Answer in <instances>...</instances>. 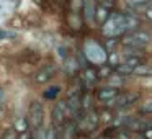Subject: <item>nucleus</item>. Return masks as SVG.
<instances>
[{"label": "nucleus", "instance_id": "1", "mask_svg": "<svg viewBox=\"0 0 152 139\" xmlns=\"http://www.w3.org/2000/svg\"><path fill=\"white\" fill-rule=\"evenodd\" d=\"M102 33L106 38H121L123 34L128 33L126 25H124V13H121V12H113L108 17V20L103 23Z\"/></svg>", "mask_w": 152, "mask_h": 139}, {"label": "nucleus", "instance_id": "2", "mask_svg": "<svg viewBox=\"0 0 152 139\" xmlns=\"http://www.w3.org/2000/svg\"><path fill=\"white\" fill-rule=\"evenodd\" d=\"M141 98V93L129 90V92H121L116 98L110 100L103 105V108H111V110H123V108H129V106L136 105Z\"/></svg>", "mask_w": 152, "mask_h": 139}, {"label": "nucleus", "instance_id": "3", "mask_svg": "<svg viewBox=\"0 0 152 139\" xmlns=\"http://www.w3.org/2000/svg\"><path fill=\"white\" fill-rule=\"evenodd\" d=\"M119 43L123 46H132V48L145 49V46L151 43V34L144 30H134V31H129V33L123 34L119 38Z\"/></svg>", "mask_w": 152, "mask_h": 139}, {"label": "nucleus", "instance_id": "4", "mask_svg": "<svg viewBox=\"0 0 152 139\" xmlns=\"http://www.w3.org/2000/svg\"><path fill=\"white\" fill-rule=\"evenodd\" d=\"M69 119H72V115L69 111V106H67V102H57L56 105L53 106V111H51V124L57 129V131H62V126L66 124Z\"/></svg>", "mask_w": 152, "mask_h": 139}, {"label": "nucleus", "instance_id": "5", "mask_svg": "<svg viewBox=\"0 0 152 139\" xmlns=\"http://www.w3.org/2000/svg\"><path fill=\"white\" fill-rule=\"evenodd\" d=\"M151 126H152V121L145 118V115H141V113H137V116H126L124 128H128L129 131L136 132V134H139V132L145 131V129L151 128Z\"/></svg>", "mask_w": 152, "mask_h": 139}, {"label": "nucleus", "instance_id": "6", "mask_svg": "<svg viewBox=\"0 0 152 139\" xmlns=\"http://www.w3.org/2000/svg\"><path fill=\"white\" fill-rule=\"evenodd\" d=\"M28 119L33 129L43 128L44 124V108L39 102H31L28 108Z\"/></svg>", "mask_w": 152, "mask_h": 139}, {"label": "nucleus", "instance_id": "7", "mask_svg": "<svg viewBox=\"0 0 152 139\" xmlns=\"http://www.w3.org/2000/svg\"><path fill=\"white\" fill-rule=\"evenodd\" d=\"M79 80H80V85H82L83 90H93L96 87V83L100 82L98 72H96L95 67H87V69L82 70Z\"/></svg>", "mask_w": 152, "mask_h": 139}, {"label": "nucleus", "instance_id": "8", "mask_svg": "<svg viewBox=\"0 0 152 139\" xmlns=\"http://www.w3.org/2000/svg\"><path fill=\"white\" fill-rule=\"evenodd\" d=\"M57 72V67L54 64H46V66H41L36 72L33 74V82L38 83V85H43V83H48Z\"/></svg>", "mask_w": 152, "mask_h": 139}, {"label": "nucleus", "instance_id": "9", "mask_svg": "<svg viewBox=\"0 0 152 139\" xmlns=\"http://www.w3.org/2000/svg\"><path fill=\"white\" fill-rule=\"evenodd\" d=\"M121 93V89H116V87H111V85H103V87H98L95 90V98L98 100L100 103L105 105L106 102L116 98V97Z\"/></svg>", "mask_w": 152, "mask_h": 139}, {"label": "nucleus", "instance_id": "10", "mask_svg": "<svg viewBox=\"0 0 152 139\" xmlns=\"http://www.w3.org/2000/svg\"><path fill=\"white\" fill-rule=\"evenodd\" d=\"M95 2L93 0H83L82 4V13H83V21H87L88 25H95L96 23V17H95Z\"/></svg>", "mask_w": 152, "mask_h": 139}, {"label": "nucleus", "instance_id": "11", "mask_svg": "<svg viewBox=\"0 0 152 139\" xmlns=\"http://www.w3.org/2000/svg\"><path fill=\"white\" fill-rule=\"evenodd\" d=\"M67 25H69L72 30L80 31V30H82V26H83V17H80L77 12H72V13L67 17Z\"/></svg>", "mask_w": 152, "mask_h": 139}, {"label": "nucleus", "instance_id": "12", "mask_svg": "<svg viewBox=\"0 0 152 139\" xmlns=\"http://www.w3.org/2000/svg\"><path fill=\"white\" fill-rule=\"evenodd\" d=\"M132 75H136V77H152V64L142 62L141 66H137L132 70Z\"/></svg>", "mask_w": 152, "mask_h": 139}, {"label": "nucleus", "instance_id": "13", "mask_svg": "<svg viewBox=\"0 0 152 139\" xmlns=\"http://www.w3.org/2000/svg\"><path fill=\"white\" fill-rule=\"evenodd\" d=\"M111 15V10L106 7H103V5H96V12H95V17H96V23L103 25L106 20H108V17Z\"/></svg>", "mask_w": 152, "mask_h": 139}, {"label": "nucleus", "instance_id": "14", "mask_svg": "<svg viewBox=\"0 0 152 139\" xmlns=\"http://www.w3.org/2000/svg\"><path fill=\"white\" fill-rule=\"evenodd\" d=\"M96 72H98V79L100 80H106L108 77H111L113 74H115V67L111 66V64H103V66H100L98 69H96Z\"/></svg>", "mask_w": 152, "mask_h": 139}, {"label": "nucleus", "instance_id": "15", "mask_svg": "<svg viewBox=\"0 0 152 139\" xmlns=\"http://www.w3.org/2000/svg\"><path fill=\"white\" fill-rule=\"evenodd\" d=\"M30 119L28 118H17V121H15V124H13V129H15V132L17 134H20V132H23V131H26V129H30Z\"/></svg>", "mask_w": 152, "mask_h": 139}, {"label": "nucleus", "instance_id": "16", "mask_svg": "<svg viewBox=\"0 0 152 139\" xmlns=\"http://www.w3.org/2000/svg\"><path fill=\"white\" fill-rule=\"evenodd\" d=\"M115 121V111L111 108H103L100 111V123H105V124H111Z\"/></svg>", "mask_w": 152, "mask_h": 139}, {"label": "nucleus", "instance_id": "17", "mask_svg": "<svg viewBox=\"0 0 152 139\" xmlns=\"http://www.w3.org/2000/svg\"><path fill=\"white\" fill-rule=\"evenodd\" d=\"M59 93H61V87L59 85H49L43 92V97H44V100H54Z\"/></svg>", "mask_w": 152, "mask_h": 139}, {"label": "nucleus", "instance_id": "18", "mask_svg": "<svg viewBox=\"0 0 152 139\" xmlns=\"http://www.w3.org/2000/svg\"><path fill=\"white\" fill-rule=\"evenodd\" d=\"M124 56H139V57H145V49L142 48H132V46H124Z\"/></svg>", "mask_w": 152, "mask_h": 139}, {"label": "nucleus", "instance_id": "19", "mask_svg": "<svg viewBox=\"0 0 152 139\" xmlns=\"http://www.w3.org/2000/svg\"><path fill=\"white\" fill-rule=\"evenodd\" d=\"M121 74H113V75L111 77H108V79H106V80H108V83H106V85H111V87H116V89H121V87H123V83H124V80H123L121 79Z\"/></svg>", "mask_w": 152, "mask_h": 139}, {"label": "nucleus", "instance_id": "20", "mask_svg": "<svg viewBox=\"0 0 152 139\" xmlns=\"http://www.w3.org/2000/svg\"><path fill=\"white\" fill-rule=\"evenodd\" d=\"M137 113L145 115V116H152V100H147L145 103H142V105L139 106Z\"/></svg>", "mask_w": 152, "mask_h": 139}, {"label": "nucleus", "instance_id": "21", "mask_svg": "<svg viewBox=\"0 0 152 139\" xmlns=\"http://www.w3.org/2000/svg\"><path fill=\"white\" fill-rule=\"evenodd\" d=\"M118 44H121V43H119V38H108L106 43H105V49L108 51V53H113Z\"/></svg>", "mask_w": 152, "mask_h": 139}, {"label": "nucleus", "instance_id": "22", "mask_svg": "<svg viewBox=\"0 0 152 139\" xmlns=\"http://www.w3.org/2000/svg\"><path fill=\"white\" fill-rule=\"evenodd\" d=\"M119 62H121V59H119V54L116 53V51H113V53L108 54V64H111L113 67H116Z\"/></svg>", "mask_w": 152, "mask_h": 139}, {"label": "nucleus", "instance_id": "23", "mask_svg": "<svg viewBox=\"0 0 152 139\" xmlns=\"http://www.w3.org/2000/svg\"><path fill=\"white\" fill-rule=\"evenodd\" d=\"M46 139H61V132L54 126H51L49 129H46Z\"/></svg>", "mask_w": 152, "mask_h": 139}, {"label": "nucleus", "instance_id": "24", "mask_svg": "<svg viewBox=\"0 0 152 139\" xmlns=\"http://www.w3.org/2000/svg\"><path fill=\"white\" fill-rule=\"evenodd\" d=\"M33 139H46V129L44 128L33 129Z\"/></svg>", "mask_w": 152, "mask_h": 139}, {"label": "nucleus", "instance_id": "25", "mask_svg": "<svg viewBox=\"0 0 152 139\" xmlns=\"http://www.w3.org/2000/svg\"><path fill=\"white\" fill-rule=\"evenodd\" d=\"M137 138H139V139H152V126H151V128H147L145 131L139 132Z\"/></svg>", "mask_w": 152, "mask_h": 139}, {"label": "nucleus", "instance_id": "26", "mask_svg": "<svg viewBox=\"0 0 152 139\" xmlns=\"http://www.w3.org/2000/svg\"><path fill=\"white\" fill-rule=\"evenodd\" d=\"M142 15H144V18H145V20H147V21H151V23H152V0L149 2V7L145 8V12H144Z\"/></svg>", "mask_w": 152, "mask_h": 139}, {"label": "nucleus", "instance_id": "27", "mask_svg": "<svg viewBox=\"0 0 152 139\" xmlns=\"http://www.w3.org/2000/svg\"><path fill=\"white\" fill-rule=\"evenodd\" d=\"M8 38H15V33H13V31L0 30V41H2V40H8Z\"/></svg>", "mask_w": 152, "mask_h": 139}, {"label": "nucleus", "instance_id": "28", "mask_svg": "<svg viewBox=\"0 0 152 139\" xmlns=\"http://www.w3.org/2000/svg\"><path fill=\"white\" fill-rule=\"evenodd\" d=\"M17 139H33V131H31V129H26V131L20 132V134L17 136Z\"/></svg>", "mask_w": 152, "mask_h": 139}, {"label": "nucleus", "instance_id": "29", "mask_svg": "<svg viewBox=\"0 0 152 139\" xmlns=\"http://www.w3.org/2000/svg\"><path fill=\"white\" fill-rule=\"evenodd\" d=\"M17 132H15V129H13V131H12V132H7V134H5V138L4 139H17Z\"/></svg>", "mask_w": 152, "mask_h": 139}]
</instances>
